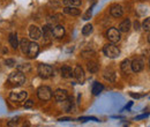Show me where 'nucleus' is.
<instances>
[{"label":"nucleus","mask_w":150,"mask_h":127,"mask_svg":"<svg viewBox=\"0 0 150 127\" xmlns=\"http://www.w3.org/2000/svg\"><path fill=\"white\" fill-rule=\"evenodd\" d=\"M60 73H61V76H62L64 79H71V77L73 76V70H72V67L68 66V65L62 66L61 70H60Z\"/></svg>","instance_id":"nucleus-15"},{"label":"nucleus","mask_w":150,"mask_h":127,"mask_svg":"<svg viewBox=\"0 0 150 127\" xmlns=\"http://www.w3.org/2000/svg\"><path fill=\"white\" fill-rule=\"evenodd\" d=\"M8 42H9V44L13 46V49H18V48H19V38H18V35H16L15 33H13V34L9 35Z\"/></svg>","instance_id":"nucleus-19"},{"label":"nucleus","mask_w":150,"mask_h":127,"mask_svg":"<svg viewBox=\"0 0 150 127\" xmlns=\"http://www.w3.org/2000/svg\"><path fill=\"white\" fill-rule=\"evenodd\" d=\"M103 52L108 58L114 59V58H117L118 55H120V49L114 43H110V44H106L103 48Z\"/></svg>","instance_id":"nucleus-2"},{"label":"nucleus","mask_w":150,"mask_h":127,"mask_svg":"<svg viewBox=\"0 0 150 127\" xmlns=\"http://www.w3.org/2000/svg\"><path fill=\"white\" fill-rule=\"evenodd\" d=\"M52 36H54L56 38H62L65 36V28L60 24L52 27Z\"/></svg>","instance_id":"nucleus-13"},{"label":"nucleus","mask_w":150,"mask_h":127,"mask_svg":"<svg viewBox=\"0 0 150 127\" xmlns=\"http://www.w3.org/2000/svg\"><path fill=\"white\" fill-rule=\"evenodd\" d=\"M67 97H68V92H67V90H65V89H57L54 91V98H56L57 102L62 103Z\"/></svg>","instance_id":"nucleus-12"},{"label":"nucleus","mask_w":150,"mask_h":127,"mask_svg":"<svg viewBox=\"0 0 150 127\" xmlns=\"http://www.w3.org/2000/svg\"><path fill=\"white\" fill-rule=\"evenodd\" d=\"M110 13H111V15H112L113 18H120V16H122V14H124V8H122L121 5L115 4V5L111 6Z\"/></svg>","instance_id":"nucleus-11"},{"label":"nucleus","mask_w":150,"mask_h":127,"mask_svg":"<svg viewBox=\"0 0 150 127\" xmlns=\"http://www.w3.org/2000/svg\"><path fill=\"white\" fill-rule=\"evenodd\" d=\"M8 82L12 83L13 86H22L25 83V76L23 73L19 71L12 72L8 76Z\"/></svg>","instance_id":"nucleus-1"},{"label":"nucleus","mask_w":150,"mask_h":127,"mask_svg":"<svg viewBox=\"0 0 150 127\" xmlns=\"http://www.w3.org/2000/svg\"><path fill=\"white\" fill-rule=\"evenodd\" d=\"M149 114L148 113H146V114H142V116H139V117H136L135 118V120H140V119H144V118H147Z\"/></svg>","instance_id":"nucleus-35"},{"label":"nucleus","mask_w":150,"mask_h":127,"mask_svg":"<svg viewBox=\"0 0 150 127\" xmlns=\"http://www.w3.org/2000/svg\"><path fill=\"white\" fill-rule=\"evenodd\" d=\"M120 68H121L122 72L126 73V74H128V73L131 72V61H129V59L122 60L121 64H120Z\"/></svg>","instance_id":"nucleus-20"},{"label":"nucleus","mask_w":150,"mask_h":127,"mask_svg":"<svg viewBox=\"0 0 150 127\" xmlns=\"http://www.w3.org/2000/svg\"><path fill=\"white\" fill-rule=\"evenodd\" d=\"M27 98H28V92L27 91H13V92L9 94V99L12 102H22V101H25Z\"/></svg>","instance_id":"nucleus-5"},{"label":"nucleus","mask_w":150,"mask_h":127,"mask_svg":"<svg viewBox=\"0 0 150 127\" xmlns=\"http://www.w3.org/2000/svg\"><path fill=\"white\" fill-rule=\"evenodd\" d=\"M59 18H61V15H59V14H56V15H53V16H49V18H47V24H49L50 27L57 26L58 21L60 20Z\"/></svg>","instance_id":"nucleus-24"},{"label":"nucleus","mask_w":150,"mask_h":127,"mask_svg":"<svg viewBox=\"0 0 150 127\" xmlns=\"http://www.w3.org/2000/svg\"><path fill=\"white\" fill-rule=\"evenodd\" d=\"M106 37L111 43H118L120 40V38H121L120 31L118 29H115V28H110L108 30V33H106Z\"/></svg>","instance_id":"nucleus-6"},{"label":"nucleus","mask_w":150,"mask_h":127,"mask_svg":"<svg viewBox=\"0 0 150 127\" xmlns=\"http://www.w3.org/2000/svg\"><path fill=\"white\" fill-rule=\"evenodd\" d=\"M42 33L44 34L45 43H49L50 39H51V37H52V28H51L49 24H46L45 27H43V31H42Z\"/></svg>","instance_id":"nucleus-17"},{"label":"nucleus","mask_w":150,"mask_h":127,"mask_svg":"<svg viewBox=\"0 0 150 127\" xmlns=\"http://www.w3.org/2000/svg\"><path fill=\"white\" fill-rule=\"evenodd\" d=\"M80 121H87V120H94V121H99L97 118H94V117H82V118H79Z\"/></svg>","instance_id":"nucleus-33"},{"label":"nucleus","mask_w":150,"mask_h":127,"mask_svg":"<svg viewBox=\"0 0 150 127\" xmlns=\"http://www.w3.org/2000/svg\"><path fill=\"white\" fill-rule=\"evenodd\" d=\"M23 106H24L25 109H29V108H33V106H34V102H33L31 99H25V103L23 104Z\"/></svg>","instance_id":"nucleus-32"},{"label":"nucleus","mask_w":150,"mask_h":127,"mask_svg":"<svg viewBox=\"0 0 150 127\" xmlns=\"http://www.w3.org/2000/svg\"><path fill=\"white\" fill-rule=\"evenodd\" d=\"M64 13L68 14V15H72V16H79L81 14V11L77 9V7H65Z\"/></svg>","instance_id":"nucleus-18"},{"label":"nucleus","mask_w":150,"mask_h":127,"mask_svg":"<svg viewBox=\"0 0 150 127\" xmlns=\"http://www.w3.org/2000/svg\"><path fill=\"white\" fill-rule=\"evenodd\" d=\"M103 89H104V86H103L102 83L95 82L94 84H93V88H91V92H93V95L97 96V95H99V94L103 91Z\"/></svg>","instance_id":"nucleus-21"},{"label":"nucleus","mask_w":150,"mask_h":127,"mask_svg":"<svg viewBox=\"0 0 150 127\" xmlns=\"http://www.w3.org/2000/svg\"><path fill=\"white\" fill-rule=\"evenodd\" d=\"M5 64L8 67H13V66H15V60L14 59H6L5 60Z\"/></svg>","instance_id":"nucleus-31"},{"label":"nucleus","mask_w":150,"mask_h":127,"mask_svg":"<svg viewBox=\"0 0 150 127\" xmlns=\"http://www.w3.org/2000/svg\"><path fill=\"white\" fill-rule=\"evenodd\" d=\"M132 97H134V98H140L141 97V95H135V94H131Z\"/></svg>","instance_id":"nucleus-37"},{"label":"nucleus","mask_w":150,"mask_h":127,"mask_svg":"<svg viewBox=\"0 0 150 127\" xmlns=\"http://www.w3.org/2000/svg\"><path fill=\"white\" fill-rule=\"evenodd\" d=\"M62 106L66 112H72L74 110V99L73 97H67L64 102H62Z\"/></svg>","instance_id":"nucleus-14"},{"label":"nucleus","mask_w":150,"mask_h":127,"mask_svg":"<svg viewBox=\"0 0 150 127\" xmlns=\"http://www.w3.org/2000/svg\"><path fill=\"white\" fill-rule=\"evenodd\" d=\"M52 90H51V88H49V87H46V86H42V87H39L37 89V96L38 98L40 99V101H43V102H47V101H50L51 98H52Z\"/></svg>","instance_id":"nucleus-3"},{"label":"nucleus","mask_w":150,"mask_h":127,"mask_svg":"<svg viewBox=\"0 0 150 127\" xmlns=\"http://www.w3.org/2000/svg\"><path fill=\"white\" fill-rule=\"evenodd\" d=\"M91 13H93V8H89V9H88V12L84 14L83 20H89V18H90V16H91Z\"/></svg>","instance_id":"nucleus-34"},{"label":"nucleus","mask_w":150,"mask_h":127,"mask_svg":"<svg viewBox=\"0 0 150 127\" xmlns=\"http://www.w3.org/2000/svg\"><path fill=\"white\" fill-rule=\"evenodd\" d=\"M144 68V61L141 58H135L131 62V70L133 72L139 73Z\"/></svg>","instance_id":"nucleus-9"},{"label":"nucleus","mask_w":150,"mask_h":127,"mask_svg":"<svg viewBox=\"0 0 150 127\" xmlns=\"http://www.w3.org/2000/svg\"><path fill=\"white\" fill-rule=\"evenodd\" d=\"M129 29H131V21H129V18H126L119 24V29L118 30L120 33H128Z\"/></svg>","instance_id":"nucleus-16"},{"label":"nucleus","mask_w":150,"mask_h":127,"mask_svg":"<svg viewBox=\"0 0 150 127\" xmlns=\"http://www.w3.org/2000/svg\"><path fill=\"white\" fill-rule=\"evenodd\" d=\"M37 73L42 79H49V77H51L53 75V68L50 65L40 64L37 68Z\"/></svg>","instance_id":"nucleus-4"},{"label":"nucleus","mask_w":150,"mask_h":127,"mask_svg":"<svg viewBox=\"0 0 150 127\" xmlns=\"http://www.w3.org/2000/svg\"><path fill=\"white\" fill-rule=\"evenodd\" d=\"M29 44H30V42H29L27 38H23V39H21V42L19 43V46H20V49H21V51H22V53L27 55V51H28Z\"/></svg>","instance_id":"nucleus-22"},{"label":"nucleus","mask_w":150,"mask_h":127,"mask_svg":"<svg viewBox=\"0 0 150 127\" xmlns=\"http://www.w3.org/2000/svg\"><path fill=\"white\" fill-rule=\"evenodd\" d=\"M142 27H143V29H144L146 31H149V29H150V18H147L146 20H144Z\"/></svg>","instance_id":"nucleus-30"},{"label":"nucleus","mask_w":150,"mask_h":127,"mask_svg":"<svg viewBox=\"0 0 150 127\" xmlns=\"http://www.w3.org/2000/svg\"><path fill=\"white\" fill-rule=\"evenodd\" d=\"M87 67H88V71L90 73L98 72V65H97V62H95V61H89V62L87 64Z\"/></svg>","instance_id":"nucleus-26"},{"label":"nucleus","mask_w":150,"mask_h":127,"mask_svg":"<svg viewBox=\"0 0 150 127\" xmlns=\"http://www.w3.org/2000/svg\"><path fill=\"white\" fill-rule=\"evenodd\" d=\"M22 127H30V125H29V123H25Z\"/></svg>","instance_id":"nucleus-38"},{"label":"nucleus","mask_w":150,"mask_h":127,"mask_svg":"<svg viewBox=\"0 0 150 127\" xmlns=\"http://www.w3.org/2000/svg\"><path fill=\"white\" fill-rule=\"evenodd\" d=\"M104 77H105V80H108V81H110V82H114V80H115V74L113 71H105L104 72Z\"/></svg>","instance_id":"nucleus-27"},{"label":"nucleus","mask_w":150,"mask_h":127,"mask_svg":"<svg viewBox=\"0 0 150 127\" xmlns=\"http://www.w3.org/2000/svg\"><path fill=\"white\" fill-rule=\"evenodd\" d=\"M134 29H135V30H139V29H140V23H139L137 21L134 22Z\"/></svg>","instance_id":"nucleus-36"},{"label":"nucleus","mask_w":150,"mask_h":127,"mask_svg":"<svg viewBox=\"0 0 150 127\" xmlns=\"http://www.w3.org/2000/svg\"><path fill=\"white\" fill-rule=\"evenodd\" d=\"M73 76H74L75 80H76L80 84H82V83L84 82V80H86L84 71H83V68H82L80 65H77L74 70H73Z\"/></svg>","instance_id":"nucleus-7"},{"label":"nucleus","mask_w":150,"mask_h":127,"mask_svg":"<svg viewBox=\"0 0 150 127\" xmlns=\"http://www.w3.org/2000/svg\"><path fill=\"white\" fill-rule=\"evenodd\" d=\"M62 4L66 7H79L81 6L82 1L81 0H62Z\"/></svg>","instance_id":"nucleus-23"},{"label":"nucleus","mask_w":150,"mask_h":127,"mask_svg":"<svg viewBox=\"0 0 150 127\" xmlns=\"http://www.w3.org/2000/svg\"><path fill=\"white\" fill-rule=\"evenodd\" d=\"M38 53H39V45L35 42H30L28 51H27V55L31 59H35L38 55Z\"/></svg>","instance_id":"nucleus-8"},{"label":"nucleus","mask_w":150,"mask_h":127,"mask_svg":"<svg viewBox=\"0 0 150 127\" xmlns=\"http://www.w3.org/2000/svg\"><path fill=\"white\" fill-rule=\"evenodd\" d=\"M29 36L34 40H38L42 37V30L38 28L37 26H30V28H29Z\"/></svg>","instance_id":"nucleus-10"},{"label":"nucleus","mask_w":150,"mask_h":127,"mask_svg":"<svg viewBox=\"0 0 150 127\" xmlns=\"http://www.w3.org/2000/svg\"><path fill=\"white\" fill-rule=\"evenodd\" d=\"M19 119L20 117H14V118H12L9 121H8V127H16V125H18V123H19Z\"/></svg>","instance_id":"nucleus-29"},{"label":"nucleus","mask_w":150,"mask_h":127,"mask_svg":"<svg viewBox=\"0 0 150 127\" xmlns=\"http://www.w3.org/2000/svg\"><path fill=\"white\" fill-rule=\"evenodd\" d=\"M93 33V24H86L83 28H82V34L84 35V36H88V35H90Z\"/></svg>","instance_id":"nucleus-28"},{"label":"nucleus","mask_w":150,"mask_h":127,"mask_svg":"<svg viewBox=\"0 0 150 127\" xmlns=\"http://www.w3.org/2000/svg\"><path fill=\"white\" fill-rule=\"evenodd\" d=\"M16 71L22 72L23 74L30 72V71H31V65H30V64H22V65H19L18 68H16Z\"/></svg>","instance_id":"nucleus-25"}]
</instances>
